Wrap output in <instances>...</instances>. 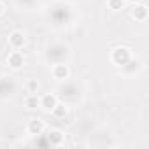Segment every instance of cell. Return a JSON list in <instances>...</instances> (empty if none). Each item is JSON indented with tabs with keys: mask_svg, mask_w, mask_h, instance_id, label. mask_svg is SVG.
Wrapping results in <instances>:
<instances>
[{
	"mask_svg": "<svg viewBox=\"0 0 149 149\" xmlns=\"http://www.w3.org/2000/svg\"><path fill=\"white\" fill-rule=\"evenodd\" d=\"M51 112H53V116H54V118L61 119V118H65V116H67V107H65L63 104H60V102H58V104L51 109Z\"/></svg>",
	"mask_w": 149,
	"mask_h": 149,
	"instance_id": "obj_9",
	"label": "cell"
},
{
	"mask_svg": "<svg viewBox=\"0 0 149 149\" xmlns=\"http://www.w3.org/2000/svg\"><path fill=\"white\" fill-rule=\"evenodd\" d=\"M132 16H133L137 21H144V19L147 18V7H146L144 4L135 6V7H133V11H132Z\"/></svg>",
	"mask_w": 149,
	"mask_h": 149,
	"instance_id": "obj_8",
	"label": "cell"
},
{
	"mask_svg": "<svg viewBox=\"0 0 149 149\" xmlns=\"http://www.w3.org/2000/svg\"><path fill=\"white\" fill-rule=\"evenodd\" d=\"M9 44H11V47H14V49H21V47L26 44L25 33H23V32H18V30L11 32V35H9Z\"/></svg>",
	"mask_w": 149,
	"mask_h": 149,
	"instance_id": "obj_3",
	"label": "cell"
},
{
	"mask_svg": "<svg viewBox=\"0 0 149 149\" xmlns=\"http://www.w3.org/2000/svg\"><path fill=\"white\" fill-rule=\"evenodd\" d=\"M107 6L111 11H121L125 7V0H107Z\"/></svg>",
	"mask_w": 149,
	"mask_h": 149,
	"instance_id": "obj_11",
	"label": "cell"
},
{
	"mask_svg": "<svg viewBox=\"0 0 149 149\" xmlns=\"http://www.w3.org/2000/svg\"><path fill=\"white\" fill-rule=\"evenodd\" d=\"M68 76H70L68 65H65V63H56V65L53 67V77H54L56 81H65V79H68Z\"/></svg>",
	"mask_w": 149,
	"mask_h": 149,
	"instance_id": "obj_2",
	"label": "cell"
},
{
	"mask_svg": "<svg viewBox=\"0 0 149 149\" xmlns=\"http://www.w3.org/2000/svg\"><path fill=\"white\" fill-rule=\"evenodd\" d=\"M132 58V53H130V49L128 47H114L112 49V53H111V60H112V63H116V65H119V67H123L128 60Z\"/></svg>",
	"mask_w": 149,
	"mask_h": 149,
	"instance_id": "obj_1",
	"label": "cell"
},
{
	"mask_svg": "<svg viewBox=\"0 0 149 149\" xmlns=\"http://www.w3.org/2000/svg\"><path fill=\"white\" fill-rule=\"evenodd\" d=\"M56 104H58V98H56V95H53V93H47V95H44V97L40 98V107L46 109V111H51Z\"/></svg>",
	"mask_w": 149,
	"mask_h": 149,
	"instance_id": "obj_7",
	"label": "cell"
},
{
	"mask_svg": "<svg viewBox=\"0 0 149 149\" xmlns=\"http://www.w3.org/2000/svg\"><path fill=\"white\" fill-rule=\"evenodd\" d=\"M125 2H132V4H137V2H140V0H125Z\"/></svg>",
	"mask_w": 149,
	"mask_h": 149,
	"instance_id": "obj_14",
	"label": "cell"
},
{
	"mask_svg": "<svg viewBox=\"0 0 149 149\" xmlns=\"http://www.w3.org/2000/svg\"><path fill=\"white\" fill-rule=\"evenodd\" d=\"M7 63H9V67H11V68L18 70V68H21V67H23L25 58H23V54H21L19 51H13V53L7 56Z\"/></svg>",
	"mask_w": 149,
	"mask_h": 149,
	"instance_id": "obj_4",
	"label": "cell"
},
{
	"mask_svg": "<svg viewBox=\"0 0 149 149\" xmlns=\"http://www.w3.org/2000/svg\"><path fill=\"white\" fill-rule=\"evenodd\" d=\"M25 105H26L28 109H37V107L40 105V98H39L35 93H32L30 97H26V100H25Z\"/></svg>",
	"mask_w": 149,
	"mask_h": 149,
	"instance_id": "obj_10",
	"label": "cell"
},
{
	"mask_svg": "<svg viewBox=\"0 0 149 149\" xmlns=\"http://www.w3.org/2000/svg\"><path fill=\"white\" fill-rule=\"evenodd\" d=\"M26 90H28L30 93H37V90H39V83H37V79H28V83H26Z\"/></svg>",
	"mask_w": 149,
	"mask_h": 149,
	"instance_id": "obj_12",
	"label": "cell"
},
{
	"mask_svg": "<svg viewBox=\"0 0 149 149\" xmlns=\"http://www.w3.org/2000/svg\"><path fill=\"white\" fill-rule=\"evenodd\" d=\"M2 13H4V4L0 2V16H2Z\"/></svg>",
	"mask_w": 149,
	"mask_h": 149,
	"instance_id": "obj_13",
	"label": "cell"
},
{
	"mask_svg": "<svg viewBox=\"0 0 149 149\" xmlns=\"http://www.w3.org/2000/svg\"><path fill=\"white\" fill-rule=\"evenodd\" d=\"M63 139H65V135L61 130H49L47 132V144H51V146H61Z\"/></svg>",
	"mask_w": 149,
	"mask_h": 149,
	"instance_id": "obj_6",
	"label": "cell"
},
{
	"mask_svg": "<svg viewBox=\"0 0 149 149\" xmlns=\"http://www.w3.org/2000/svg\"><path fill=\"white\" fill-rule=\"evenodd\" d=\"M26 130H28L30 135H42L44 130H46V125H44L42 119H32V121L28 123Z\"/></svg>",
	"mask_w": 149,
	"mask_h": 149,
	"instance_id": "obj_5",
	"label": "cell"
}]
</instances>
